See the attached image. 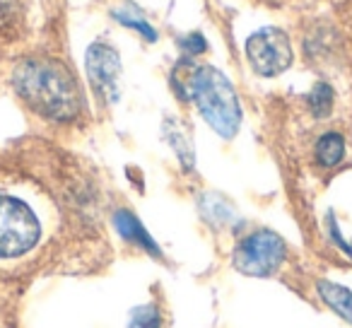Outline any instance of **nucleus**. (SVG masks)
<instances>
[{
	"instance_id": "obj_1",
	"label": "nucleus",
	"mask_w": 352,
	"mask_h": 328,
	"mask_svg": "<svg viewBox=\"0 0 352 328\" xmlns=\"http://www.w3.org/2000/svg\"><path fill=\"white\" fill-rule=\"evenodd\" d=\"M15 89L34 111L54 121H70L82 109V97L68 68L49 58H27L12 75Z\"/></svg>"
},
{
	"instance_id": "obj_2",
	"label": "nucleus",
	"mask_w": 352,
	"mask_h": 328,
	"mask_svg": "<svg viewBox=\"0 0 352 328\" xmlns=\"http://www.w3.org/2000/svg\"><path fill=\"white\" fill-rule=\"evenodd\" d=\"M179 78V89L184 97H191L198 104L203 118L208 126L222 138H234L241 123V107L236 99L234 87L230 80L220 73V70L210 68V65H201V68H191L188 65V75Z\"/></svg>"
},
{
	"instance_id": "obj_3",
	"label": "nucleus",
	"mask_w": 352,
	"mask_h": 328,
	"mask_svg": "<svg viewBox=\"0 0 352 328\" xmlns=\"http://www.w3.org/2000/svg\"><path fill=\"white\" fill-rule=\"evenodd\" d=\"M41 225L20 198L0 196V259H15L39 241Z\"/></svg>"
},
{
	"instance_id": "obj_4",
	"label": "nucleus",
	"mask_w": 352,
	"mask_h": 328,
	"mask_svg": "<svg viewBox=\"0 0 352 328\" xmlns=\"http://www.w3.org/2000/svg\"><path fill=\"white\" fill-rule=\"evenodd\" d=\"M287 246L275 232L261 230L249 234L239 246L234 249L232 263L239 273L254 275V278H265V275L275 273L280 263L285 261Z\"/></svg>"
},
{
	"instance_id": "obj_5",
	"label": "nucleus",
	"mask_w": 352,
	"mask_h": 328,
	"mask_svg": "<svg viewBox=\"0 0 352 328\" xmlns=\"http://www.w3.org/2000/svg\"><path fill=\"white\" fill-rule=\"evenodd\" d=\"M246 56L251 65L263 78H273L292 65V46L283 30L278 27H263L246 41Z\"/></svg>"
},
{
	"instance_id": "obj_6",
	"label": "nucleus",
	"mask_w": 352,
	"mask_h": 328,
	"mask_svg": "<svg viewBox=\"0 0 352 328\" xmlns=\"http://www.w3.org/2000/svg\"><path fill=\"white\" fill-rule=\"evenodd\" d=\"M87 78L99 99L107 104L121 97V58L109 44H92L87 49Z\"/></svg>"
},
{
	"instance_id": "obj_7",
	"label": "nucleus",
	"mask_w": 352,
	"mask_h": 328,
	"mask_svg": "<svg viewBox=\"0 0 352 328\" xmlns=\"http://www.w3.org/2000/svg\"><path fill=\"white\" fill-rule=\"evenodd\" d=\"M113 222H116V230H118V234H123V239H128V241H133V244L142 246V249L150 251L152 256H160V249H157V244L152 241V237L147 234V230L140 225V220H138L133 212L118 210L116 217H113Z\"/></svg>"
},
{
	"instance_id": "obj_8",
	"label": "nucleus",
	"mask_w": 352,
	"mask_h": 328,
	"mask_svg": "<svg viewBox=\"0 0 352 328\" xmlns=\"http://www.w3.org/2000/svg\"><path fill=\"white\" fill-rule=\"evenodd\" d=\"M318 294L321 299L333 309L336 314H340L345 321L352 323V292L347 287L338 283H328V280H321L318 283Z\"/></svg>"
},
{
	"instance_id": "obj_9",
	"label": "nucleus",
	"mask_w": 352,
	"mask_h": 328,
	"mask_svg": "<svg viewBox=\"0 0 352 328\" xmlns=\"http://www.w3.org/2000/svg\"><path fill=\"white\" fill-rule=\"evenodd\" d=\"M345 155V142L338 133H326L321 140L316 142V160L323 167H336L338 162Z\"/></svg>"
},
{
	"instance_id": "obj_10",
	"label": "nucleus",
	"mask_w": 352,
	"mask_h": 328,
	"mask_svg": "<svg viewBox=\"0 0 352 328\" xmlns=\"http://www.w3.org/2000/svg\"><path fill=\"white\" fill-rule=\"evenodd\" d=\"M309 107H311L316 118L328 116L333 109V89L328 87L326 83H318L316 87L311 89V94H309Z\"/></svg>"
},
{
	"instance_id": "obj_11",
	"label": "nucleus",
	"mask_w": 352,
	"mask_h": 328,
	"mask_svg": "<svg viewBox=\"0 0 352 328\" xmlns=\"http://www.w3.org/2000/svg\"><path fill=\"white\" fill-rule=\"evenodd\" d=\"M128 328H160V311L155 307H140L133 311Z\"/></svg>"
},
{
	"instance_id": "obj_12",
	"label": "nucleus",
	"mask_w": 352,
	"mask_h": 328,
	"mask_svg": "<svg viewBox=\"0 0 352 328\" xmlns=\"http://www.w3.org/2000/svg\"><path fill=\"white\" fill-rule=\"evenodd\" d=\"M113 17H116L118 22H121L123 27H131V30H135V32H140L142 36H145L147 41H155L157 39V34H155V30H152L150 25H147L142 17H135V15H128V12H113Z\"/></svg>"
},
{
	"instance_id": "obj_13",
	"label": "nucleus",
	"mask_w": 352,
	"mask_h": 328,
	"mask_svg": "<svg viewBox=\"0 0 352 328\" xmlns=\"http://www.w3.org/2000/svg\"><path fill=\"white\" fill-rule=\"evenodd\" d=\"M182 46L188 54H201V51H206V39H203L201 34H191L188 39L182 41Z\"/></svg>"
}]
</instances>
